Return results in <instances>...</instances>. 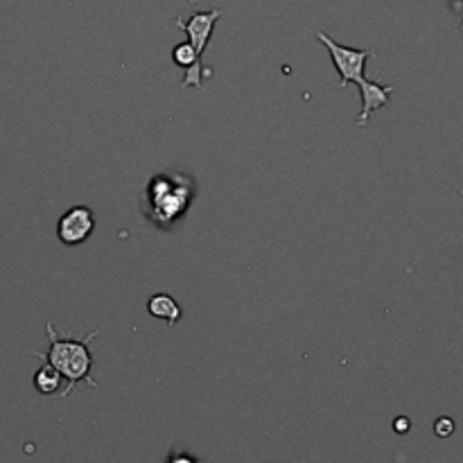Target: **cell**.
I'll list each match as a JSON object with an SVG mask.
<instances>
[{"instance_id":"5","label":"cell","mask_w":463,"mask_h":463,"mask_svg":"<svg viewBox=\"0 0 463 463\" xmlns=\"http://www.w3.org/2000/svg\"><path fill=\"white\" fill-rule=\"evenodd\" d=\"M220 18H222V9L215 7V9H211V12L193 14L188 21H184V18H176L175 23L179 30L185 32V36H188L190 43L194 45V50H197L199 57H203L208 41H211L213 32H215V23L220 21Z\"/></svg>"},{"instance_id":"9","label":"cell","mask_w":463,"mask_h":463,"mask_svg":"<svg viewBox=\"0 0 463 463\" xmlns=\"http://www.w3.org/2000/svg\"><path fill=\"white\" fill-rule=\"evenodd\" d=\"M165 463H202V461L185 450H172L170 457L165 459Z\"/></svg>"},{"instance_id":"10","label":"cell","mask_w":463,"mask_h":463,"mask_svg":"<svg viewBox=\"0 0 463 463\" xmlns=\"http://www.w3.org/2000/svg\"><path fill=\"white\" fill-rule=\"evenodd\" d=\"M393 430H396L398 434H407L411 430V420L407 419V416H401V419L393 420Z\"/></svg>"},{"instance_id":"8","label":"cell","mask_w":463,"mask_h":463,"mask_svg":"<svg viewBox=\"0 0 463 463\" xmlns=\"http://www.w3.org/2000/svg\"><path fill=\"white\" fill-rule=\"evenodd\" d=\"M455 420L450 419V416H441V419H437V423H434V434H437L439 439H448L455 434Z\"/></svg>"},{"instance_id":"3","label":"cell","mask_w":463,"mask_h":463,"mask_svg":"<svg viewBox=\"0 0 463 463\" xmlns=\"http://www.w3.org/2000/svg\"><path fill=\"white\" fill-rule=\"evenodd\" d=\"M194 202V181L181 172H161L145 188L143 213L156 229L170 231Z\"/></svg>"},{"instance_id":"7","label":"cell","mask_w":463,"mask_h":463,"mask_svg":"<svg viewBox=\"0 0 463 463\" xmlns=\"http://www.w3.org/2000/svg\"><path fill=\"white\" fill-rule=\"evenodd\" d=\"M63 378L54 366H50L45 362L34 375V389L41 393V396H54V393H61L63 392Z\"/></svg>"},{"instance_id":"11","label":"cell","mask_w":463,"mask_h":463,"mask_svg":"<svg viewBox=\"0 0 463 463\" xmlns=\"http://www.w3.org/2000/svg\"><path fill=\"white\" fill-rule=\"evenodd\" d=\"M450 7H452V12L459 14V16H461V21H459V30L463 32V0H450Z\"/></svg>"},{"instance_id":"4","label":"cell","mask_w":463,"mask_h":463,"mask_svg":"<svg viewBox=\"0 0 463 463\" xmlns=\"http://www.w3.org/2000/svg\"><path fill=\"white\" fill-rule=\"evenodd\" d=\"M95 231V215L89 206H72L59 217L57 238L66 247H77L86 242Z\"/></svg>"},{"instance_id":"2","label":"cell","mask_w":463,"mask_h":463,"mask_svg":"<svg viewBox=\"0 0 463 463\" xmlns=\"http://www.w3.org/2000/svg\"><path fill=\"white\" fill-rule=\"evenodd\" d=\"M45 333H48L50 351L48 355H41L34 353L36 357H41L43 362H48L50 366L61 373L63 378V392L59 393L61 398H68L77 389L80 383H89L90 387L98 389V383L90 378V369H93V353H90V342L98 337V330H93L90 335L80 339H72L71 333L66 330H59L54 321L45 324Z\"/></svg>"},{"instance_id":"1","label":"cell","mask_w":463,"mask_h":463,"mask_svg":"<svg viewBox=\"0 0 463 463\" xmlns=\"http://www.w3.org/2000/svg\"><path fill=\"white\" fill-rule=\"evenodd\" d=\"M317 39L326 45V50H328L335 68H337L339 77H342V80H339V89H346L348 84L360 86L362 111H360V116H357V125L364 127L375 111H380V109L387 107L389 99H392V95H393V86L378 84V81H369L364 77L366 61L373 57V52H371V50L348 48V45L337 43V41H335L333 36L326 34V32H317Z\"/></svg>"},{"instance_id":"6","label":"cell","mask_w":463,"mask_h":463,"mask_svg":"<svg viewBox=\"0 0 463 463\" xmlns=\"http://www.w3.org/2000/svg\"><path fill=\"white\" fill-rule=\"evenodd\" d=\"M147 312L154 319L167 321V326H176L181 321V306L170 294H154V297H149Z\"/></svg>"},{"instance_id":"12","label":"cell","mask_w":463,"mask_h":463,"mask_svg":"<svg viewBox=\"0 0 463 463\" xmlns=\"http://www.w3.org/2000/svg\"><path fill=\"white\" fill-rule=\"evenodd\" d=\"M188 3H190V5H194V3H197V0H188Z\"/></svg>"}]
</instances>
